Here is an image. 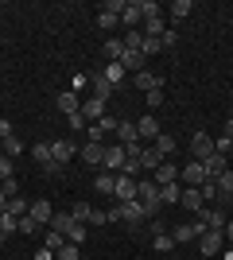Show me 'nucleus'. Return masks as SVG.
<instances>
[{
	"mask_svg": "<svg viewBox=\"0 0 233 260\" xmlns=\"http://www.w3.org/2000/svg\"><path fill=\"white\" fill-rule=\"evenodd\" d=\"M117 144H124V148H128V144H140V136H136V120H121V124H117Z\"/></svg>",
	"mask_w": 233,
	"mask_h": 260,
	"instance_id": "obj_24",
	"label": "nucleus"
},
{
	"mask_svg": "<svg viewBox=\"0 0 233 260\" xmlns=\"http://www.w3.org/2000/svg\"><path fill=\"white\" fill-rule=\"evenodd\" d=\"M117 206H121V221H128V225H144L148 221V214H144V206H140V202H117Z\"/></svg>",
	"mask_w": 233,
	"mask_h": 260,
	"instance_id": "obj_8",
	"label": "nucleus"
},
{
	"mask_svg": "<svg viewBox=\"0 0 233 260\" xmlns=\"http://www.w3.org/2000/svg\"><path fill=\"white\" fill-rule=\"evenodd\" d=\"M124 159H128V148H124V144H105V159H101V167H105V171L121 175Z\"/></svg>",
	"mask_w": 233,
	"mask_h": 260,
	"instance_id": "obj_3",
	"label": "nucleus"
},
{
	"mask_svg": "<svg viewBox=\"0 0 233 260\" xmlns=\"http://www.w3.org/2000/svg\"><path fill=\"white\" fill-rule=\"evenodd\" d=\"M136 202L144 206V214H148V221H152L155 214H159V186H155V179L148 175V179H136Z\"/></svg>",
	"mask_w": 233,
	"mask_h": 260,
	"instance_id": "obj_1",
	"label": "nucleus"
},
{
	"mask_svg": "<svg viewBox=\"0 0 233 260\" xmlns=\"http://www.w3.org/2000/svg\"><path fill=\"white\" fill-rule=\"evenodd\" d=\"M136 198V179L128 175H117V190H113V202H132Z\"/></svg>",
	"mask_w": 233,
	"mask_h": 260,
	"instance_id": "obj_12",
	"label": "nucleus"
},
{
	"mask_svg": "<svg viewBox=\"0 0 233 260\" xmlns=\"http://www.w3.org/2000/svg\"><path fill=\"white\" fill-rule=\"evenodd\" d=\"M35 260H55V252H51V249H39V256H35Z\"/></svg>",
	"mask_w": 233,
	"mask_h": 260,
	"instance_id": "obj_57",
	"label": "nucleus"
},
{
	"mask_svg": "<svg viewBox=\"0 0 233 260\" xmlns=\"http://www.w3.org/2000/svg\"><path fill=\"white\" fill-rule=\"evenodd\" d=\"M8 179H12V159L0 155V183H8Z\"/></svg>",
	"mask_w": 233,
	"mask_h": 260,
	"instance_id": "obj_48",
	"label": "nucleus"
},
{
	"mask_svg": "<svg viewBox=\"0 0 233 260\" xmlns=\"http://www.w3.org/2000/svg\"><path fill=\"white\" fill-rule=\"evenodd\" d=\"M78 256H82V245H70L66 241V245L58 249V260H78Z\"/></svg>",
	"mask_w": 233,
	"mask_h": 260,
	"instance_id": "obj_43",
	"label": "nucleus"
},
{
	"mask_svg": "<svg viewBox=\"0 0 233 260\" xmlns=\"http://www.w3.org/2000/svg\"><path fill=\"white\" fill-rule=\"evenodd\" d=\"M140 51H144V58H152V54H159L163 47H159V39H148L144 35V47H140Z\"/></svg>",
	"mask_w": 233,
	"mask_h": 260,
	"instance_id": "obj_47",
	"label": "nucleus"
},
{
	"mask_svg": "<svg viewBox=\"0 0 233 260\" xmlns=\"http://www.w3.org/2000/svg\"><path fill=\"white\" fill-rule=\"evenodd\" d=\"M179 198H183V186H179V183L159 186V202H163V206H179Z\"/></svg>",
	"mask_w": 233,
	"mask_h": 260,
	"instance_id": "obj_30",
	"label": "nucleus"
},
{
	"mask_svg": "<svg viewBox=\"0 0 233 260\" xmlns=\"http://www.w3.org/2000/svg\"><path fill=\"white\" fill-rule=\"evenodd\" d=\"M222 136H229V140H233V117L225 120V132H222Z\"/></svg>",
	"mask_w": 233,
	"mask_h": 260,
	"instance_id": "obj_58",
	"label": "nucleus"
},
{
	"mask_svg": "<svg viewBox=\"0 0 233 260\" xmlns=\"http://www.w3.org/2000/svg\"><path fill=\"white\" fill-rule=\"evenodd\" d=\"M159 163H163V155L155 152L152 144H148V148H140V167H144V171H148V175H152V171H155V167H159Z\"/></svg>",
	"mask_w": 233,
	"mask_h": 260,
	"instance_id": "obj_28",
	"label": "nucleus"
},
{
	"mask_svg": "<svg viewBox=\"0 0 233 260\" xmlns=\"http://www.w3.org/2000/svg\"><path fill=\"white\" fill-rule=\"evenodd\" d=\"M8 136H12V124H8V120H0V140H8Z\"/></svg>",
	"mask_w": 233,
	"mask_h": 260,
	"instance_id": "obj_56",
	"label": "nucleus"
},
{
	"mask_svg": "<svg viewBox=\"0 0 233 260\" xmlns=\"http://www.w3.org/2000/svg\"><path fill=\"white\" fill-rule=\"evenodd\" d=\"M198 194H202V202H206V206H218V202H222V194H218V183H214V179H206V183L198 186Z\"/></svg>",
	"mask_w": 233,
	"mask_h": 260,
	"instance_id": "obj_31",
	"label": "nucleus"
},
{
	"mask_svg": "<svg viewBox=\"0 0 233 260\" xmlns=\"http://www.w3.org/2000/svg\"><path fill=\"white\" fill-rule=\"evenodd\" d=\"M89 89H93V98H101V101H109L113 93H117V86H113L105 74H89Z\"/></svg>",
	"mask_w": 233,
	"mask_h": 260,
	"instance_id": "obj_13",
	"label": "nucleus"
},
{
	"mask_svg": "<svg viewBox=\"0 0 233 260\" xmlns=\"http://www.w3.org/2000/svg\"><path fill=\"white\" fill-rule=\"evenodd\" d=\"M89 221H93V225H105V221H109V210H93V214H89Z\"/></svg>",
	"mask_w": 233,
	"mask_h": 260,
	"instance_id": "obj_52",
	"label": "nucleus"
},
{
	"mask_svg": "<svg viewBox=\"0 0 233 260\" xmlns=\"http://www.w3.org/2000/svg\"><path fill=\"white\" fill-rule=\"evenodd\" d=\"M0 155H4V140H0Z\"/></svg>",
	"mask_w": 233,
	"mask_h": 260,
	"instance_id": "obj_60",
	"label": "nucleus"
},
{
	"mask_svg": "<svg viewBox=\"0 0 233 260\" xmlns=\"http://www.w3.org/2000/svg\"><path fill=\"white\" fill-rule=\"evenodd\" d=\"M159 47H179V31L175 27H167V31L159 35Z\"/></svg>",
	"mask_w": 233,
	"mask_h": 260,
	"instance_id": "obj_46",
	"label": "nucleus"
},
{
	"mask_svg": "<svg viewBox=\"0 0 233 260\" xmlns=\"http://www.w3.org/2000/svg\"><path fill=\"white\" fill-rule=\"evenodd\" d=\"M214 152H218V155H229L233 152V140H229V136H214Z\"/></svg>",
	"mask_w": 233,
	"mask_h": 260,
	"instance_id": "obj_44",
	"label": "nucleus"
},
{
	"mask_svg": "<svg viewBox=\"0 0 233 260\" xmlns=\"http://www.w3.org/2000/svg\"><path fill=\"white\" fill-rule=\"evenodd\" d=\"M20 152H23V140L20 136H8V140H4V155L12 159V155H20Z\"/></svg>",
	"mask_w": 233,
	"mask_h": 260,
	"instance_id": "obj_42",
	"label": "nucleus"
},
{
	"mask_svg": "<svg viewBox=\"0 0 233 260\" xmlns=\"http://www.w3.org/2000/svg\"><path fill=\"white\" fill-rule=\"evenodd\" d=\"M101 74H105V78H109V82H113V86L121 89V82H124V78H128V70H124L121 62H105V70H101Z\"/></svg>",
	"mask_w": 233,
	"mask_h": 260,
	"instance_id": "obj_33",
	"label": "nucleus"
},
{
	"mask_svg": "<svg viewBox=\"0 0 233 260\" xmlns=\"http://www.w3.org/2000/svg\"><path fill=\"white\" fill-rule=\"evenodd\" d=\"M27 214H31L35 221H39V225H51V217H55V206H51L47 198H35V202H31V210H27Z\"/></svg>",
	"mask_w": 233,
	"mask_h": 260,
	"instance_id": "obj_17",
	"label": "nucleus"
},
{
	"mask_svg": "<svg viewBox=\"0 0 233 260\" xmlns=\"http://www.w3.org/2000/svg\"><path fill=\"white\" fill-rule=\"evenodd\" d=\"M140 31H144L148 39H159V35L167 31V23H163V16H144V23H140Z\"/></svg>",
	"mask_w": 233,
	"mask_h": 260,
	"instance_id": "obj_23",
	"label": "nucleus"
},
{
	"mask_svg": "<svg viewBox=\"0 0 233 260\" xmlns=\"http://www.w3.org/2000/svg\"><path fill=\"white\" fill-rule=\"evenodd\" d=\"M214 183H218V194H222V202H225V198H233V167H225V171L218 175ZM222 202H218V206H222Z\"/></svg>",
	"mask_w": 233,
	"mask_h": 260,
	"instance_id": "obj_29",
	"label": "nucleus"
},
{
	"mask_svg": "<svg viewBox=\"0 0 233 260\" xmlns=\"http://www.w3.org/2000/svg\"><path fill=\"white\" fill-rule=\"evenodd\" d=\"M16 229H20V221H16V217H8V214H0V241H4V237H12V233H16Z\"/></svg>",
	"mask_w": 233,
	"mask_h": 260,
	"instance_id": "obj_38",
	"label": "nucleus"
},
{
	"mask_svg": "<svg viewBox=\"0 0 233 260\" xmlns=\"http://www.w3.org/2000/svg\"><path fill=\"white\" fill-rule=\"evenodd\" d=\"M171 12H175V20H187L190 12H194V0H175V4H171Z\"/></svg>",
	"mask_w": 233,
	"mask_h": 260,
	"instance_id": "obj_39",
	"label": "nucleus"
},
{
	"mask_svg": "<svg viewBox=\"0 0 233 260\" xmlns=\"http://www.w3.org/2000/svg\"><path fill=\"white\" fill-rule=\"evenodd\" d=\"M74 155H78V148H74V140H66V136L51 144V159H55V167H62V163H70V159H74Z\"/></svg>",
	"mask_w": 233,
	"mask_h": 260,
	"instance_id": "obj_7",
	"label": "nucleus"
},
{
	"mask_svg": "<svg viewBox=\"0 0 233 260\" xmlns=\"http://www.w3.org/2000/svg\"><path fill=\"white\" fill-rule=\"evenodd\" d=\"M82 159H86L89 167H101V159H105V144L86 140V144H82Z\"/></svg>",
	"mask_w": 233,
	"mask_h": 260,
	"instance_id": "obj_21",
	"label": "nucleus"
},
{
	"mask_svg": "<svg viewBox=\"0 0 233 260\" xmlns=\"http://www.w3.org/2000/svg\"><path fill=\"white\" fill-rule=\"evenodd\" d=\"M8 206V194H4V186H0V210Z\"/></svg>",
	"mask_w": 233,
	"mask_h": 260,
	"instance_id": "obj_59",
	"label": "nucleus"
},
{
	"mask_svg": "<svg viewBox=\"0 0 233 260\" xmlns=\"http://www.w3.org/2000/svg\"><path fill=\"white\" fill-rule=\"evenodd\" d=\"M179 206L183 210H190V214H198L206 202H202V194H198V186H183V198H179Z\"/></svg>",
	"mask_w": 233,
	"mask_h": 260,
	"instance_id": "obj_19",
	"label": "nucleus"
},
{
	"mask_svg": "<svg viewBox=\"0 0 233 260\" xmlns=\"http://www.w3.org/2000/svg\"><path fill=\"white\" fill-rule=\"evenodd\" d=\"M121 23L128 27V31H140V23H144V8H140V0H136V4H128V0H124Z\"/></svg>",
	"mask_w": 233,
	"mask_h": 260,
	"instance_id": "obj_10",
	"label": "nucleus"
},
{
	"mask_svg": "<svg viewBox=\"0 0 233 260\" xmlns=\"http://www.w3.org/2000/svg\"><path fill=\"white\" fill-rule=\"evenodd\" d=\"M152 245H155V252H171V249H175V237H171V229L155 233V237H152Z\"/></svg>",
	"mask_w": 233,
	"mask_h": 260,
	"instance_id": "obj_36",
	"label": "nucleus"
},
{
	"mask_svg": "<svg viewBox=\"0 0 233 260\" xmlns=\"http://www.w3.org/2000/svg\"><path fill=\"white\" fill-rule=\"evenodd\" d=\"M101 51H105V58H109V62H121V54H124V39H117V35H113V39H105V47H101Z\"/></svg>",
	"mask_w": 233,
	"mask_h": 260,
	"instance_id": "obj_32",
	"label": "nucleus"
},
{
	"mask_svg": "<svg viewBox=\"0 0 233 260\" xmlns=\"http://www.w3.org/2000/svg\"><path fill=\"white\" fill-rule=\"evenodd\" d=\"M86 86H89V74H78V78H74V86H70V93H82Z\"/></svg>",
	"mask_w": 233,
	"mask_h": 260,
	"instance_id": "obj_51",
	"label": "nucleus"
},
{
	"mask_svg": "<svg viewBox=\"0 0 233 260\" xmlns=\"http://www.w3.org/2000/svg\"><path fill=\"white\" fill-rule=\"evenodd\" d=\"M97 124H101V132H117V124H121V120H117V117H101Z\"/></svg>",
	"mask_w": 233,
	"mask_h": 260,
	"instance_id": "obj_49",
	"label": "nucleus"
},
{
	"mask_svg": "<svg viewBox=\"0 0 233 260\" xmlns=\"http://www.w3.org/2000/svg\"><path fill=\"white\" fill-rule=\"evenodd\" d=\"M105 105H109V101H101V98H89V101H82V109H78V113H82L86 120H93V124H97V120L105 117Z\"/></svg>",
	"mask_w": 233,
	"mask_h": 260,
	"instance_id": "obj_18",
	"label": "nucleus"
},
{
	"mask_svg": "<svg viewBox=\"0 0 233 260\" xmlns=\"http://www.w3.org/2000/svg\"><path fill=\"white\" fill-rule=\"evenodd\" d=\"M132 82L144 89V93H148V89H163V74H152V70H140V74H132Z\"/></svg>",
	"mask_w": 233,
	"mask_h": 260,
	"instance_id": "obj_22",
	"label": "nucleus"
},
{
	"mask_svg": "<svg viewBox=\"0 0 233 260\" xmlns=\"http://www.w3.org/2000/svg\"><path fill=\"white\" fill-rule=\"evenodd\" d=\"M27 210H31V202H27V198H20V194H16V198H8V206L0 210V214H8V217H16V221H20V217L27 214Z\"/></svg>",
	"mask_w": 233,
	"mask_h": 260,
	"instance_id": "obj_27",
	"label": "nucleus"
},
{
	"mask_svg": "<svg viewBox=\"0 0 233 260\" xmlns=\"http://www.w3.org/2000/svg\"><path fill=\"white\" fill-rule=\"evenodd\" d=\"M222 249H225V233L222 229H206V233L198 237V252L202 256H218Z\"/></svg>",
	"mask_w": 233,
	"mask_h": 260,
	"instance_id": "obj_4",
	"label": "nucleus"
},
{
	"mask_svg": "<svg viewBox=\"0 0 233 260\" xmlns=\"http://www.w3.org/2000/svg\"><path fill=\"white\" fill-rule=\"evenodd\" d=\"M179 179H183V186H202L206 183V171H202L198 159H187V167L179 171Z\"/></svg>",
	"mask_w": 233,
	"mask_h": 260,
	"instance_id": "obj_9",
	"label": "nucleus"
},
{
	"mask_svg": "<svg viewBox=\"0 0 233 260\" xmlns=\"http://www.w3.org/2000/svg\"><path fill=\"white\" fill-rule=\"evenodd\" d=\"M0 186H4V194H8V198L20 194V183H16V179H8V183H0Z\"/></svg>",
	"mask_w": 233,
	"mask_h": 260,
	"instance_id": "obj_53",
	"label": "nucleus"
},
{
	"mask_svg": "<svg viewBox=\"0 0 233 260\" xmlns=\"http://www.w3.org/2000/svg\"><path fill=\"white\" fill-rule=\"evenodd\" d=\"M93 190H97V194H109V198H113V190H117V175H113V171H101L97 179H93Z\"/></svg>",
	"mask_w": 233,
	"mask_h": 260,
	"instance_id": "obj_26",
	"label": "nucleus"
},
{
	"mask_svg": "<svg viewBox=\"0 0 233 260\" xmlns=\"http://www.w3.org/2000/svg\"><path fill=\"white\" fill-rule=\"evenodd\" d=\"M202 233H206V225H202L198 217H194V221H187V225H171V237H175V245H187V241H198Z\"/></svg>",
	"mask_w": 233,
	"mask_h": 260,
	"instance_id": "obj_5",
	"label": "nucleus"
},
{
	"mask_svg": "<svg viewBox=\"0 0 233 260\" xmlns=\"http://www.w3.org/2000/svg\"><path fill=\"white\" fill-rule=\"evenodd\" d=\"M31 159L43 167L47 175H58V167H55V159H51V144H35L31 148Z\"/></svg>",
	"mask_w": 233,
	"mask_h": 260,
	"instance_id": "obj_16",
	"label": "nucleus"
},
{
	"mask_svg": "<svg viewBox=\"0 0 233 260\" xmlns=\"http://www.w3.org/2000/svg\"><path fill=\"white\" fill-rule=\"evenodd\" d=\"M70 245H86V221H74V229L66 233Z\"/></svg>",
	"mask_w": 233,
	"mask_h": 260,
	"instance_id": "obj_40",
	"label": "nucleus"
},
{
	"mask_svg": "<svg viewBox=\"0 0 233 260\" xmlns=\"http://www.w3.org/2000/svg\"><path fill=\"white\" fill-rule=\"evenodd\" d=\"M121 66H124V70H132V74H140V70H148V58H144V51H136V47H124Z\"/></svg>",
	"mask_w": 233,
	"mask_h": 260,
	"instance_id": "obj_11",
	"label": "nucleus"
},
{
	"mask_svg": "<svg viewBox=\"0 0 233 260\" xmlns=\"http://www.w3.org/2000/svg\"><path fill=\"white\" fill-rule=\"evenodd\" d=\"M121 12H124V0H109V4H101V12H97L101 31H113V27L121 23Z\"/></svg>",
	"mask_w": 233,
	"mask_h": 260,
	"instance_id": "obj_2",
	"label": "nucleus"
},
{
	"mask_svg": "<svg viewBox=\"0 0 233 260\" xmlns=\"http://www.w3.org/2000/svg\"><path fill=\"white\" fill-rule=\"evenodd\" d=\"M47 229H58V233L66 237L70 229H74V217H70V214H58V210H55V217H51V225H47Z\"/></svg>",
	"mask_w": 233,
	"mask_h": 260,
	"instance_id": "obj_35",
	"label": "nucleus"
},
{
	"mask_svg": "<svg viewBox=\"0 0 233 260\" xmlns=\"http://www.w3.org/2000/svg\"><path fill=\"white\" fill-rule=\"evenodd\" d=\"M225 167H229V159H225V155H218V152L202 159V171H206V179H218V175H222Z\"/></svg>",
	"mask_w": 233,
	"mask_h": 260,
	"instance_id": "obj_20",
	"label": "nucleus"
},
{
	"mask_svg": "<svg viewBox=\"0 0 233 260\" xmlns=\"http://www.w3.org/2000/svg\"><path fill=\"white\" fill-rule=\"evenodd\" d=\"M35 229H43V225H39L31 214H23V217H20V233H35Z\"/></svg>",
	"mask_w": 233,
	"mask_h": 260,
	"instance_id": "obj_45",
	"label": "nucleus"
},
{
	"mask_svg": "<svg viewBox=\"0 0 233 260\" xmlns=\"http://www.w3.org/2000/svg\"><path fill=\"white\" fill-rule=\"evenodd\" d=\"M148 105H163V89H148Z\"/></svg>",
	"mask_w": 233,
	"mask_h": 260,
	"instance_id": "obj_54",
	"label": "nucleus"
},
{
	"mask_svg": "<svg viewBox=\"0 0 233 260\" xmlns=\"http://www.w3.org/2000/svg\"><path fill=\"white\" fill-rule=\"evenodd\" d=\"M152 148H155V152H159V155L167 159V155H175V136H163V132H159V136L152 140Z\"/></svg>",
	"mask_w": 233,
	"mask_h": 260,
	"instance_id": "obj_34",
	"label": "nucleus"
},
{
	"mask_svg": "<svg viewBox=\"0 0 233 260\" xmlns=\"http://www.w3.org/2000/svg\"><path fill=\"white\" fill-rule=\"evenodd\" d=\"M62 245H66V237H62L58 229H47V249H51V252H58Z\"/></svg>",
	"mask_w": 233,
	"mask_h": 260,
	"instance_id": "obj_41",
	"label": "nucleus"
},
{
	"mask_svg": "<svg viewBox=\"0 0 233 260\" xmlns=\"http://www.w3.org/2000/svg\"><path fill=\"white\" fill-rule=\"evenodd\" d=\"M222 233H225V245H233V217L225 221V229H222Z\"/></svg>",
	"mask_w": 233,
	"mask_h": 260,
	"instance_id": "obj_55",
	"label": "nucleus"
},
{
	"mask_svg": "<svg viewBox=\"0 0 233 260\" xmlns=\"http://www.w3.org/2000/svg\"><path fill=\"white\" fill-rule=\"evenodd\" d=\"M55 105H58V113L74 117L78 109H82V101H78V93H70V89H66V93H58V98H55Z\"/></svg>",
	"mask_w": 233,
	"mask_h": 260,
	"instance_id": "obj_25",
	"label": "nucleus"
},
{
	"mask_svg": "<svg viewBox=\"0 0 233 260\" xmlns=\"http://www.w3.org/2000/svg\"><path fill=\"white\" fill-rule=\"evenodd\" d=\"M152 179H155V186H167V183H179V163H159L152 171Z\"/></svg>",
	"mask_w": 233,
	"mask_h": 260,
	"instance_id": "obj_15",
	"label": "nucleus"
},
{
	"mask_svg": "<svg viewBox=\"0 0 233 260\" xmlns=\"http://www.w3.org/2000/svg\"><path fill=\"white\" fill-rule=\"evenodd\" d=\"M89 214H93L89 202H74V206H70V217H74V221H89Z\"/></svg>",
	"mask_w": 233,
	"mask_h": 260,
	"instance_id": "obj_37",
	"label": "nucleus"
},
{
	"mask_svg": "<svg viewBox=\"0 0 233 260\" xmlns=\"http://www.w3.org/2000/svg\"><path fill=\"white\" fill-rule=\"evenodd\" d=\"M206 155H214V136L210 132H194L190 136V159H206Z\"/></svg>",
	"mask_w": 233,
	"mask_h": 260,
	"instance_id": "obj_6",
	"label": "nucleus"
},
{
	"mask_svg": "<svg viewBox=\"0 0 233 260\" xmlns=\"http://www.w3.org/2000/svg\"><path fill=\"white\" fill-rule=\"evenodd\" d=\"M70 120V132H82L86 128V117H82V113H74V117H66Z\"/></svg>",
	"mask_w": 233,
	"mask_h": 260,
	"instance_id": "obj_50",
	"label": "nucleus"
},
{
	"mask_svg": "<svg viewBox=\"0 0 233 260\" xmlns=\"http://www.w3.org/2000/svg\"><path fill=\"white\" fill-rule=\"evenodd\" d=\"M136 136H140V140H148V144H152L155 136H159V120H155L152 113H144V117L136 120Z\"/></svg>",
	"mask_w": 233,
	"mask_h": 260,
	"instance_id": "obj_14",
	"label": "nucleus"
}]
</instances>
